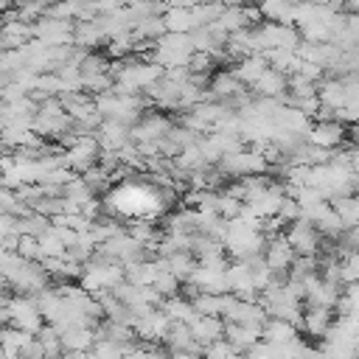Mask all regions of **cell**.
<instances>
[{
  "label": "cell",
  "instance_id": "obj_1",
  "mask_svg": "<svg viewBox=\"0 0 359 359\" xmlns=\"http://www.w3.org/2000/svg\"><path fill=\"white\" fill-rule=\"evenodd\" d=\"M70 126H73V118L65 109V104H62L59 95L45 98L39 104V109L34 115V132L36 135H42L45 140H59L65 132H70Z\"/></svg>",
  "mask_w": 359,
  "mask_h": 359
},
{
  "label": "cell",
  "instance_id": "obj_2",
  "mask_svg": "<svg viewBox=\"0 0 359 359\" xmlns=\"http://www.w3.org/2000/svg\"><path fill=\"white\" fill-rule=\"evenodd\" d=\"M216 168H219L227 180L244 177V174H272V163H269L266 151H264V149H255V146L238 149V151H233V154H224V157L216 163Z\"/></svg>",
  "mask_w": 359,
  "mask_h": 359
},
{
  "label": "cell",
  "instance_id": "obj_3",
  "mask_svg": "<svg viewBox=\"0 0 359 359\" xmlns=\"http://www.w3.org/2000/svg\"><path fill=\"white\" fill-rule=\"evenodd\" d=\"M194 39L191 34H182V31H165L160 39H157V48H154V56L163 67H180V65H188L191 56H194Z\"/></svg>",
  "mask_w": 359,
  "mask_h": 359
},
{
  "label": "cell",
  "instance_id": "obj_4",
  "mask_svg": "<svg viewBox=\"0 0 359 359\" xmlns=\"http://www.w3.org/2000/svg\"><path fill=\"white\" fill-rule=\"evenodd\" d=\"M258 34V50H272V48H297L303 42L300 28L297 25H286V22H272L264 20L255 25Z\"/></svg>",
  "mask_w": 359,
  "mask_h": 359
},
{
  "label": "cell",
  "instance_id": "obj_5",
  "mask_svg": "<svg viewBox=\"0 0 359 359\" xmlns=\"http://www.w3.org/2000/svg\"><path fill=\"white\" fill-rule=\"evenodd\" d=\"M286 238L292 241V247L297 250V255H320L325 236L317 230V224L311 219L300 216L292 224H286Z\"/></svg>",
  "mask_w": 359,
  "mask_h": 359
},
{
  "label": "cell",
  "instance_id": "obj_6",
  "mask_svg": "<svg viewBox=\"0 0 359 359\" xmlns=\"http://www.w3.org/2000/svg\"><path fill=\"white\" fill-rule=\"evenodd\" d=\"M34 36L48 42V45H73V39H76V20L42 14L34 22Z\"/></svg>",
  "mask_w": 359,
  "mask_h": 359
},
{
  "label": "cell",
  "instance_id": "obj_7",
  "mask_svg": "<svg viewBox=\"0 0 359 359\" xmlns=\"http://www.w3.org/2000/svg\"><path fill=\"white\" fill-rule=\"evenodd\" d=\"M174 123H177V118H171V115H165V112H157V107H154V109H146L143 118H140L137 123H132V140H135V143L163 140V137L174 129Z\"/></svg>",
  "mask_w": 359,
  "mask_h": 359
},
{
  "label": "cell",
  "instance_id": "obj_8",
  "mask_svg": "<svg viewBox=\"0 0 359 359\" xmlns=\"http://www.w3.org/2000/svg\"><path fill=\"white\" fill-rule=\"evenodd\" d=\"M309 143L323 146V149H339L342 143H348V123H342L339 118H320L311 123L309 129Z\"/></svg>",
  "mask_w": 359,
  "mask_h": 359
},
{
  "label": "cell",
  "instance_id": "obj_9",
  "mask_svg": "<svg viewBox=\"0 0 359 359\" xmlns=\"http://www.w3.org/2000/svg\"><path fill=\"white\" fill-rule=\"evenodd\" d=\"M286 196L289 194H286L283 182H269L258 196H252L250 202H244V210L252 213V216H258V219H269V216H278L280 213V205H283Z\"/></svg>",
  "mask_w": 359,
  "mask_h": 359
},
{
  "label": "cell",
  "instance_id": "obj_10",
  "mask_svg": "<svg viewBox=\"0 0 359 359\" xmlns=\"http://www.w3.org/2000/svg\"><path fill=\"white\" fill-rule=\"evenodd\" d=\"M171 317L160 309V306H149L146 311H140L137 323H135V331L140 339H151V342H165V334L171 328Z\"/></svg>",
  "mask_w": 359,
  "mask_h": 359
},
{
  "label": "cell",
  "instance_id": "obj_11",
  "mask_svg": "<svg viewBox=\"0 0 359 359\" xmlns=\"http://www.w3.org/2000/svg\"><path fill=\"white\" fill-rule=\"evenodd\" d=\"M264 258L269 261L272 269L278 272H289L294 258H297V250L292 247V241L286 238V230L283 233H275V236H266V247H264Z\"/></svg>",
  "mask_w": 359,
  "mask_h": 359
},
{
  "label": "cell",
  "instance_id": "obj_12",
  "mask_svg": "<svg viewBox=\"0 0 359 359\" xmlns=\"http://www.w3.org/2000/svg\"><path fill=\"white\" fill-rule=\"evenodd\" d=\"M227 280H230V292H236L244 300H258V286L252 278V264L233 258V264L227 266Z\"/></svg>",
  "mask_w": 359,
  "mask_h": 359
},
{
  "label": "cell",
  "instance_id": "obj_13",
  "mask_svg": "<svg viewBox=\"0 0 359 359\" xmlns=\"http://www.w3.org/2000/svg\"><path fill=\"white\" fill-rule=\"evenodd\" d=\"M101 149L107 151H121L126 143H132V126L118 121V118H104V123L95 129Z\"/></svg>",
  "mask_w": 359,
  "mask_h": 359
},
{
  "label": "cell",
  "instance_id": "obj_14",
  "mask_svg": "<svg viewBox=\"0 0 359 359\" xmlns=\"http://www.w3.org/2000/svg\"><path fill=\"white\" fill-rule=\"evenodd\" d=\"M334 320H337V309H328V306H309V309L303 311V323H300V328H303L306 337H311V339H323V337L331 331Z\"/></svg>",
  "mask_w": 359,
  "mask_h": 359
},
{
  "label": "cell",
  "instance_id": "obj_15",
  "mask_svg": "<svg viewBox=\"0 0 359 359\" xmlns=\"http://www.w3.org/2000/svg\"><path fill=\"white\" fill-rule=\"evenodd\" d=\"M34 337H36V334L6 323V325L0 328V359H22V353H25V348H28V342H31Z\"/></svg>",
  "mask_w": 359,
  "mask_h": 359
},
{
  "label": "cell",
  "instance_id": "obj_16",
  "mask_svg": "<svg viewBox=\"0 0 359 359\" xmlns=\"http://www.w3.org/2000/svg\"><path fill=\"white\" fill-rule=\"evenodd\" d=\"M252 93H255V95H275V98H283V101H286V93H289V73H283V70H278V67L269 65V67L255 79Z\"/></svg>",
  "mask_w": 359,
  "mask_h": 359
},
{
  "label": "cell",
  "instance_id": "obj_17",
  "mask_svg": "<svg viewBox=\"0 0 359 359\" xmlns=\"http://www.w3.org/2000/svg\"><path fill=\"white\" fill-rule=\"evenodd\" d=\"M188 325H191V331H194L196 342L205 348V345H210L213 339L224 337L227 320H224V317H213V314H199V311H196V317H194Z\"/></svg>",
  "mask_w": 359,
  "mask_h": 359
},
{
  "label": "cell",
  "instance_id": "obj_18",
  "mask_svg": "<svg viewBox=\"0 0 359 359\" xmlns=\"http://www.w3.org/2000/svg\"><path fill=\"white\" fill-rule=\"evenodd\" d=\"M224 337L238 348V353H247L261 337H264V325H252V323H233L227 320Z\"/></svg>",
  "mask_w": 359,
  "mask_h": 359
},
{
  "label": "cell",
  "instance_id": "obj_19",
  "mask_svg": "<svg viewBox=\"0 0 359 359\" xmlns=\"http://www.w3.org/2000/svg\"><path fill=\"white\" fill-rule=\"evenodd\" d=\"M244 87H247V84H244L233 70H216V73L210 76V84H208L210 98H219V101H227V104H230V98L238 95Z\"/></svg>",
  "mask_w": 359,
  "mask_h": 359
},
{
  "label": "cell",
  "instance_id": "obj_20",
  "mask_svg": "<svg viewBox=\"0 0 359 359\" xmlns=\"http://www.w3.org/2000/svg\"><path fill=\"white\" fill-rule=\"evenodd\" d=\"M224 45H227V53H230L233 62H238V59L255 53V50H258V34H255V25L227 34V42H224Z\"/></svg>",
  "mask_w": 359,
  "mask_h": 359
},
{
  "label": "cell",
  "instance_id": "obj_21",
  "mask_svg": "<svg viewBox=\"0 0 359 359\" xmlns=\"http://www.w3.org/2000/svg\"><path fill=\"white\" fill-rule=\"evenodd\" d=\"M269 67V59H266V53L264 50H255V53H250V56H244V59H238V62H233L230 65V70L247 84V87H252L255 84V79L264 73Z\"/></svg>",
  "mask_w": 359,
  "mask_h": 359
},
{
  "label": "cell",
  "instance_id": "obj_22",
  "mask_svg": "<svg viewBox=\"0 0 359 359\" xmlns=\"http://www.w3.org/2000/svg\"><path fill=\"white\" fill-rule=\"evenodd\" d=\"M275 126H283V129H292V132H300L309 137V129H311V115H306L300 107L294 104H283L275 115Z\"/></svg>",
  "mask_w": 359,
  "mask_h": 359
},
{
  "label": "cell",
  "instance_id": "obj_23",
  "mask_svg": "<svg viewBox=\"0 0 359 359\" xmlns=\"http://www.w3.org/2000/svg\"><path fill=\"white\" fill-rule=\"evenodd\" d=\"M73 42L81 48H90V50H95L98 45H107V34H104L98 17L95 20H76V39Z\"/></svg>",
  "mask_w": 359,
  "mask_h": 359
},
{
  "label": "cell",
  "instance_id": "obj_24",
  "mask_svg": "<svg viewBox=\"0 0 359 359\" xmlns=\"http://www.w3.org/2000/svg\"><path fill=\"white\" fill-rule=\"evenodd\" d=\"M317 93H320V101L331 109H339L345 107V79L342 76H325L320 84H317Z\"/></svg>",
  "mask_w": 359,
  "mask_h": 359
},
{
  "label": "cell",
  "instance_id": "obj_25",
  "mask_svg": "<svg viewBox=\"0 0 359 359\" xmlns=\"http://www.w3.org/2000/svg\"><path fill=\"white\" fill-rule=\"evenodd\" d=\"M297 323H289V320H280V317H269L264 323V339L272 342V345H283L289 339L297 337Z\"/></svg>",
  "mask_w": 359,
  "mask_h": 359
},
{
  "label": "cell",
  "instance_id": "obj_26",
  "mask_svg": "<svg viewBox=\"0 0 359 359\" xmlns=\"http://www.w3.org/2000/svg\"><path fill=\"white\" fill-rule=\"evenodd\" d=\"M219 31L224 34H233V31H241V28H250V14H247V6H224L222 17L213 22Z\"/></svg>",
  "mask_w": 359,
  "mask_h": 359
},
{
  "label": "cell",
  "instance_id": "obj_27",
  "mask_svg": "<svg viewBox=\"0 0 359 359\" xmlns=\"http://www.w3.org/2000/svg\"><path fill=\"white\" fill-rule=\"evenodd\" d=\"M171 320H180V323H191L194 317H196V309H194V300L188 297V294H171V297H165L163 300V306H160Z\"/></svg>",
  "mask_w": 359,
  "mask_h": 359
},
{
  "label": "cell",
  "instance_id": "obj_28",
  "mask_svg": "<svg viewBox=\"0 0 359 359\" xmlns=\"http://www.w3.org/2000/svg\"><path fill=\"white\" fill-rule=\"evenodd\" d=\"M163 20H165V28L168 31H182V34H191L194 31L191 6H171V8L163 11Z\"/></svg>",
  "mask_w": 359,
  "mask_h": 359
},
{
  "label": "cell",
  "instance_id": "obj_29",
  "mask_svg": "<svg viewBox=\"0 0 359 359\" xmlns=\"http://www.w3.org/2000/svg\"><path fill=\"white\" fill-rule=\"evenodd\" d=\"M266 53V59H269V65L272 67H278V70H283V73H294L297 67H300V53H297V48H272V50H264Z\"/></svg>",
  "mask_w": 359,
  "mask_h": 359
},
{
  "label": "cell",
  "instance_id": "obj_30",
  "mask_svg": "<svg viewBox=\"0 0 359 359\" xmlns=\"http://www.w3.org/2000/svg\"><path fill=\"white\" fill-rule=\"evenodd\" d=\"M168 258V269L185 283L188 278H191V272L196 269V264H199V258L191 252V250H180V252H171V255H165Z\"/></svg>",
  "mask_w": 359,
  "mask_h": 359
},
{
  "label": "cell",
  "instance_id": "obj_31",
  "mask_svg": "<svg viewBox=\"0 0 359 359\" xmlns=\"http://www.w3.org/2000/svg\"><path fill=\"white\" fill-rule=\"evenodd\" d=\"M174 160H177V168H182V171H196V168L210 165L208 157H205V151H202V146H199V140L191 143V146H185Z\"/></svg>",
  "mask_w": 359,
  "mask_h": 359
},
{
  "label": "cell",
  "instance_id": "obj_32",
  "mask_svg": "<svg viewBox=\"0 0 359 359\" xmlns=\"http://www.w3.org/2000/svg\"><path fill=\"white\" fill-rule=\"evenodd\" d=\"M222 11H224V3H222V0H208V3H196V6H191V14H194V28L216 22V20L222 17Z\"/></svg>",
  "mask_w": 359,
  "mask_h": 359
},
{
  "label": "cell",
  "instance_id": "obj_33",
  "mask_svg": "<svg viewBox=\"0 0 359 359\" xmlns=\"http://www.w3.org/2000/svg\"><path fill=\"white\" fill-rule=\"evenodd\" d=\"M165 31H168V28H165L163 14H149V17H143V20L135 25V34H137L140 39H160Z\"/></svg>",
  "mask_w": 359,
  "mask_h": 359
},
{
  "label": "cell",
  "instance_id": "obj_34",
  "mask_svg": "<svg viewBox=\"0 0 359 359\" xmlns=\"http://www.w3.org/2000/svg\"><path fill=\"white\" fill-rule=\"evenodd\" d=\"M154 289H157L163 297H171V294H180L182 280H180L168 266H163V269H160V275H157V280H154Z\"/></svg>",
  "mask_w": 359,
  "mask_h": 359
},
{
  "label": "cell",
  "instance_id": "obj_35",
  "mask_svg": "<svg viewBox=\"0 0 359 359\" xmlns=\"http://www.w3.org/2000/svg\"><path fill=\"white\" fill-rule=\"evenodd\" d=\"M36 238H39V244H42L45 258H50V255H65V252H67V244H65L62 236L53 230V224H50L48 233H42V236H36Z\"/></svg>",
  "mask_w": 359,
  "mask_h": 359
},
{
  "label": "cell",
  "instance_id": "obj_36",
  "mask_svg": "<svg viewBox=\"0 0 359 359\" xmlns=\"http://www.w3.org/2000/svg\"><path fill=\"white\" fill-rule=\"evenodd\" d=\"M342 280L348 283H359V250H348L342 255Z\"/></svg>",
  "mask_w": 359,
  "mask_h": 359
},
{
  "label": "cell",
  "instance_id": "obj_37",
  "mask_svg": "<svg viewBox=\"0 0 359 359\" xmlns=\"http://www.w3.org/2000/svg\"><path fill=\"white\" fill-rule=\"evenodd\" d=\"M216 210L222 213V216H227V219H236L241 210H244V202L238 199V196H233V194H227V191H222V196H219V205H216Z\"/></svg>",
  "mask_w": 359,
  "mask_h": 359
},
{
  "label": "cell",
  "instance_id": "obj_38",
  "mask_svg": "<svg viewBox=\"0 0 359 359\" xmlns=\"http://www.w3.org/2000/svg\"><path fill=\"white\" fill-rule=\"evenodd\" d=\"M202 353H205V356H236V353H238V348H236L227 337H219V339H213L210 345H205V348H202Z\"/></svg>",
  "mask_w": 359,
  "mask_h": 359
},
{
  "label": "cell",
  "instance_id": "obj_39",
  "mask_svg": "<svg viewBox=\"0 0 359 359\" xmlns=\"http://www.w3.org/2000/svg\"><path fill=\"white\" fill-rule=\"evenodd\" d=\"M278 216H280L286 224H292L294 219H300V216H303V208H300V202H297L294 196H286V199H283V205H280V213H278Z\"/></svg>",
  "mask_w": 359,
  "mask_h": 359
},
{
  "label": "cell",
  "instance_id": "obj_40",
  "mask_svg": "<svg viewBox=\"0 0 359 359\" xmlns=\"http://www.w3.org/2000/svg\"><path fill=\"white\" fill-rule=\"evenodd\" d=\"M224 6H247V3H258V0H222Z\"/></svg>",
  "mask_w": 359,
  "mask_h": 359
},
{
  "label": "cell",
  "instance_id": "obj_41",
  "mask_svg": "<svg viewBox=\"0 0 359 359\" xmlns=\"http://www.w3.org/2000/svg\"><path fill=\"white\" fill-rule=\"evenodd\" d=\"M351 143H356V146H359V123H356V126H351Z\"/></svg>",
  "mask_w": 359,
  "mask_h": 359
},
{
  "label": "cell",
  "instance_id": "obj_42",
  "mask_svg": "<svg viewBox=\"0 0 359 359\" xmlns=\"http://www.w3.org/2000/svg\"><path fill=\"white\" fill-rule=\"evenodd\" d=\"M345 8L348 11H359V0H345Z\"/></svg>",
  "mask_w": 359,
  "mask_h": 359
},
{
  "label": "cell",
  "instance_id": "obj_43",
  "mask_svg": "<svg viewBox=\"0 0 359 359\" xmlns=\"http://www.w3.org/2000/svg\"><path fill=\"white\" fill-rule=\"evenodd\" d=\"M196 3H208V0H188V6H196Z\"/></svg>",
  "mask_w": 359,
  "mask_h": 359
},
{
  "label": "cell",
  "instance_id": "obj_44",
  "mask_svg": "<svg viewBox=\"0 0 359 359\" xmlns=\"http://www.w3.org/2000/svg\"><path fill=\"white\" fill-rule=\"evenodd\" d=\"M292 3H300V0H292Z\"/></svg>",
  "mask_w": 359,
  "mask_h": 359
}]
</instances>
